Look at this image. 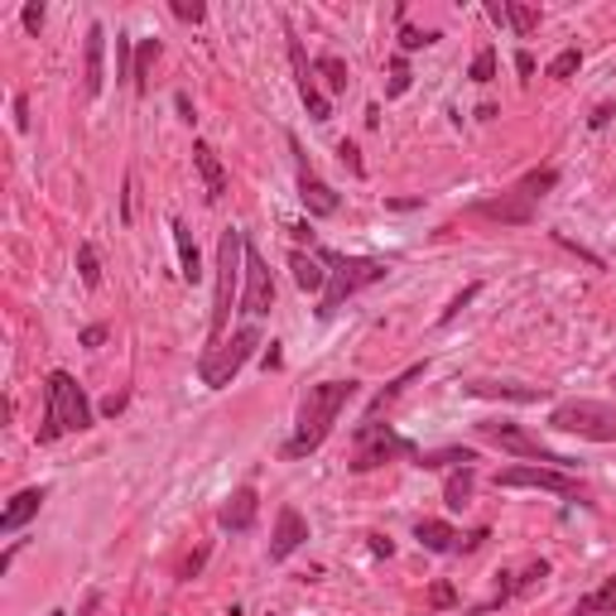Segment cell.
<instances>
[{
    "label": "cell",
    "instance_id": "10",
    "mask_svg": "<svg viewBox=\"0 0 616 616\" xmlns=\"http://www.w3.org/2000/svg\"><path fill=\"white\" fill-rule=\"evenodd\" d=\"M496 486H535V492H550V496H564V501H587L583 496V482L564 468H540V462H521V468H506L496 472Z\"/></svg>",
    "mask_w": 616,
    "mask_h": 616
},
{
    "label": "cell",
    "instance_id": "4",
    "mask_svg": "<svg viewBox=\"0 0 616 616\" xmlns=\"http://www.w3.org/2000/svg\"><path fill=\"white\" fill-rule=\"evenodd\" d=\"M92 429V404L82 386L68 371H53L44 386V424H39V443H59L63 433Z\"/></svg>",
    "mask_w": 616,
    "mask_h": 616
},
{
    "label": "cell",
    "instance_id": "27",
    "mask_svg": "<svg viewBox=\"0 0 616 616\" xmlns=\"http://www.w3.org/2000/svg\"><path fill=\"white\" fill-rule=\"evenodd\" d=\"M443 501L453 511H462L472 501V468H462V472H453V478H448V486H443Z\"/></svg>",
    "mask_w": 616,
    "mask_h": 616
},
{
    "label": "cell",
    "instance_id": "26",
    "mask_svg": "<svg viewBox=\"0 0 616 616\" xmlns=\"http://www.w3.org/2000/svg\"><path fill=\"white\" fill-rule=\"evenodd\" d=\"M154 59H160V39H145V44H140V53H135V78H131L135 92L150 88V68H154Z\"/></svg>",
    "mask_w": 616,
    "mask_h": 616
},
{
    "label": "cell",
    "instance_id": "39",
    "mask_svg": "<svg viewBox=\"0 0 616 616\" xmlns=\"http://www.w3.org/2000/svg\"><path fill=\"white\" fill-rule=\"evenodd\" d=\"M16 125H20V131H30V102H24V96L16 102Z\"/></svg>",
    "mask_w": 616,
    "mask_h": 616
},
{
    "label": "cell",
    "instance_id": "24",
    "mask_svg": "<svg viewBox=\"0 0 616 616\" xmlns=\"http://www.w3.org/2000/svg\"><path fill=\"white\" fill-rule=\"evenodd\" d=\"M414 462L419 468H472L478 453H472V448H443V453H419Z\"/></svg>",
    "mask_w": 616,
    "mask_h": 616
},
{
    "label": "cell",
    "instance_id": "11",
    "mask_svg": "<svg viewBox=\"0 0 616 616\" xmlns=\"http://www.w3.org/2000/svg\"><path fill=\"white\" fill-rule=\"evenodd\" d=\"M275 308V275L270 265H265V256L256 246H246V289H242V314L260 318Z\"/></svg>",
    "mask_w": 616,
    "mask_h": 616
},
{
    "label": "cell",
    "instance_id": "6",
    "mask_svg": "<svg viewBox=\"0 0 616 616\" xmlns=\"http://www.w3.org/2000/svg\"><path fill=\"white\" fill-rule=\"evenodd\" d=\"M550 429L578 433V439H593V443H616V404H607V400H564V404H554Z\"/></svg>",
    "mask_w": 616,
    "mask_h": 616
},
{
    "label": "cell",
    "instance_id": "5",
    "mask_svg": "<svg viewBox=\"0 0 616 616\" xmlns=\"http://www.w3.org/2000/svg\"><path fill=\"white\" fill-rule=\"evenodd\" d=\"M558 184V174L554 170H530L521 184H511L501 198H486V203H478L472 213L478 217H486V222H501V227H525L530 217H535V207H540V198L550 193Z\"/></svg>",
    "mask_w": 616,
    "mask_h": 616
},
{
    "label": "cell",
    "instance_id": "33",
    "mask_svg": "<svg viewBox=\"0 0 616 616\" xmlns=\"http://www.w3.org/2000/svg\"><path fill=\"white\" fill-rule=\"evenodd\" d=\"M472 299H478V285H468V289H462V294H458V299H453V304H448V308H443V324H453V318H458V314H462V308H468Z\"/></svg>",
    "mask_w": 616,
    "mask_h": 616
},
{
    "label": "cell",
    "instance_id": "42",
    "mask_svg": "<svg viewBox=\"0 0 616 616\" xmlns=\"http://www.w3.org/2000/svg\"><path fill=\"white\" fill-rule=\"evenodd\" d=\"M102 410H106V414H121V410H125V396H111V400L102 404Z\"/></svg>",
    "mask_w": 616,
    "mask_h": 616
},
{
    "label": "cell",
    "instance_id": "32",
    "mask_svg": "<svg viewBox=\"0 0 616 616\" xmlns=\"http://www.w3.org/2000/svg\"><path fill=\"white\" fill-rule=\"evenodd\" d=\"M492 78H496V53L482 49L478 59H472V82H492Z\"/></svg>",
    "mask_w": 616,
    "mask_h": 616
},
{
    "label": "cell",
    "instance_id": "29",
    "mask_svg": "<svg viewBox=\"0 0 616 616\" xmlns=\"http://www.w3.org/2000/svg\"><path fill=\"white\" fill-rule=\"evenodd\" d=\"M318 73H324L328 92H347V63H342V59H332V53H324V59H318Z\"/></svg>",
    "mask_w": 616,
    "mask_h": 616
},
{
    "label": "cell",
    "instance_id": "13",
    "mask_svg": "<svg viewBox=\"0 0 616 616\" xmlns=\"http://www.w3.org/2000/svg\"><path fill=\"white\" fill-rule=\"evenodd\" d=\"M289 63H294V78H299V96H304V106H308V116L314 121H332V102L324 92H318V82H314V68H308V59H304V44L294 39V30H289Z\"/></svg>",
    "mask_w": 616,
    "mask_h": 616
},
{
    "label": "cell",
    "instance_id": "25",
    "mask_svg": "<svg viewBox=\"0 0 616 616\" xmlns=\"http://www.w3.org/2000/svg\"><path fill=\"white\" fill-rule=\"evenodd\" d=\"M593 612H612L616 616V578H607L597 593H587L578 607H573V616H593Z\"/></svg>",
    "mask_w": 616,
    "mask_h": 616
},
{
    "label": "cell",
    "instance_id": "2",
    "mask_svg": "<svg viewBox=\"0 0 616 616\" xmlns=\"http://www.w3.org/2000/svg\"><path fill=\"white\" fill-rule=\"evenodd\" d=\"M242 279H246V236L227 227L217 242V289H213V318H207V352L222 347V332L232 324V304L242 299Z\"/></svg>",
    "mask_w": 616,
    "mask_h": 616
},
{
    "label": "cell",
    "instance_id": "28",
    "mask_svg": "<svg viewBox=\"0 0 616 616\" xmlns=\"http://www.w3.org/2000/svg\"><path fill=\"white\" fill-rule=\"evenodd\" d=\"M419 376H424V367H410V371H404V376H396V381H390V386L381 390V396H376V400H371V414H367V419H376V414H381V410H386V404H390V400H396V396H400V390H404V386H410V381H419Z\"/></svg>",
    "mask_w": 616,
    "mask_h": 616
},
{
    "label": "cell",
    "instance_id": "19",
    "mask_svg": "<svg viewBox=\"0 0 616 616\" xmlns=\"http://www.w3.org/2000/svg\"><path fill=\"white\" fill-rule=\"evenodd\" d=\"M414 540L424 544L429 554H458V550H462L458 530H453V525H443V521H419V525H414Z\"/></svg>",
    "mask_w": 616,
    "mask_h": 616
},
{
    "label": "cell",
    "instance_id": "36",
    "mask_svg": "<svg viewBox=\"0 0 616 616\" xmlns=\"http://www.w3.org/2000/svg\"><path fill=\"white\" fill-rule=\"evenodd\" d=\"M174 16H178V20H193V24H198V20L207 16V10L198 6V0H193V6H188V0H174Z\"/></svg>",
    "mask_w": 616,
    "mask_h": 616
},
{
    "label": "cell",
    "instance_id": "9",
    "mask_svg": "<svg viewBox=\"0 0 616 616\" xmlns=\"http://www.w3.org/2000/svg\"><path fill=\"white\" fill-rule=\"evenodd\" d=\"M390 458H419V448L410 439H400L390 424H376V419H367V424H357V453H352V472H371L381 468V462Z\"/></svg>",
    "mask_w": 616,
    "mask_h": 616
},
{
    "label": "cell",
    "instance_id": "23",
    "mask_svg": "<svg viewBox=\"0 0 616 616\" xmlns=\"http://www.w3.org/2000/svg\"><path fill=\"white\" fill-rule=\"evenodd\" d=\"M468 396H486V400H521V404H530V400H544V390H540V386H496V381H472V386H468Z\"/></svg>",
    "mask_w": 616,
    "mask_h": 616
},
{
    "label": "cell",
    "instance_id": "30",
    "mask_svg": "<svg viewBox=\"0 0 616 616\" xmlns=\"http://www.w3.org/2000/svg\"><path fill=\"white\" fill-rule=\"evenodd\" d=\"M78 270H82V285H88V289L102 285V270H96V250H92V242L78 246Z\"/></svg>",
    "mask_w": 616,
    "mask_h": 616
},
{
    "label": "cell",
    "instance_id": "31",
    "mask_svg": "<svg viewBox=\"0 0 616 616\" xmlns=\"http://www.w3.org/2000/svg\"><path fill=\"white\" fill-rule=\"evenodd\" d=\"M578 63H583V53H578V49H564V53H558V59L550 63V78H573V73H578Z\"/></svg>",
    "mask_w": 616,
    "mask_h": 616
},
{
    "label": "cell",
    "instance_id": "22",
    "mask_svg": "<svg viewBox=\"0 0 616 616\" xmlns=\"http://www.w3.org/2000/svg\"><path fill=\"white\" fill-rule=\"evenodd\" d=\"M492 16H496V20H511V30L521 34V39H525V34H535V30H540V20H544V16H540V6H521V0L492 6Z\"/></svg>",
    "mask_w": 616,
    "mask_h": 616
},
{
    "label": "cell",
    "instance_id": "38",
    "mask_svg": "<svg viewBox=\"0 0 616 616\" xmlns=\"http://www.w3.org/2000/svg\"><path fill=\"white\" fill-rule=\"evenodd\" d=\"M24 30L30 34L44 30V6H24Z\"/></svg>",
    "mask_w": 616,
    "mask_h": 616
},
{
    "label": "cell",
    "instance_id": "16",
    "mask_svg": "<svg viewBox=\"0 0 616 616\" xmlns=\"http://www.w3.org/2000/svg\"><path fill=\"white\" fill-rule=\"evenodd\" d=\"M44 501H49L44 486H24V492H16V496H10V506L0 511V530H6V535H16V530H20L24 521H34Z\"/></svg>",
    "mask_w": 616,
    "mask_h": 616
},
{
    "label": "cell",
    "instance_id": "37",
    "mask_svg": "<svg viewBox=\"0 0 616 616\" xmlns=\"http://www.w3.org/2000/svg\"><path fill=\"white\" fill-rule=\"evenodd\" d=\"M338 160H342L352 174H361V154H357V145H352V140H342V145H338Z\"/></svg>",
    "mask_w": 616,
    "mask_h": 616
},
{
    "label": "cell",
    "instance_id": "21",
    "mask_svg": "<svg viewBox=\"0 0 616 616\" xmlns=\"http://www.w3.org/2000/svg\"><path fill=\"white\" fill-rule=\"evenodd\" d=\"M170 232H174V246H178V265H184L178 275H184L188 285H198V279H203V256H198V246H193V232L178 217L170 222Z\"/></svg>",
    "mask_w": 616,
    "mask_h": 616
},
{
    "label": "cell",
    "instance_id": "7",
    "mask_svg": "<svg viewBox=\"0 0 616 616\" xmlns=\"http://www.w3.org/2000/svg\"><path fill=\"white\" fill-rule=\"evenodd\" d=\"M478 433L486 443H496L501 453H511V458H525V462H540V468H573V458H564V453H554L550 443L540 439V433H530V429H521V424H506V419H482L478 424Z\"/></svg>",
    "mask_w": 616,
    "mask_h": 616
},
{
    "label": "cell",
    "instance_id": "40",
    "mask_svg": "<svg viewBox=\"0 0 616 616\" xmlns=\"http://www.w3.org/2000/svg\"><path fill=\"white\" fill-rule=\"evenodd\" d=\"M106 342V328H88L82 332V347H102Z\"/></svg>",
    "mask_w": 616,
    "mask_h": 616
},
{
    "label": "cell",
    "instance_id": "17",
    "mask_svg": "<svg viewBox=\"0 0 616 616\" xmlns=\"http://www.w3.org/2000/svg\"><path fill=\"white\" fill-rule=\"evenodd\" d=\"M88 68H82V88H88V96H102V88H106V68H102V59H106V30L102 24H92L88 30Z\"/></svg>",
    "mask_w": 616,
    "mask_h": 616
},
{
    "label": "cell",
    "instance_id": "1",
    "mask_svg": "<svg viewBox=\"0 0 616 616\" xmlns=\"http://www.w3.org/2000/svg\"><path fill=\"white\" fill-rule=\"evenodd\" d=\"M357 381H324V386H308V396L299 404V424H294V439L279 448L285 458H308L318 453V448L328 443L332 424H338V414L347 410V404L357 400Z\"/></svg>",
    "mask_w": 616,
    "mask_h": 616
},
{
    "label": "cell",
    "instance_id": "12",
    "mask_svg": "<svg viewBox=\"0 0 616 616\" xmlns=\"http://www.w3.org/2000/svg\"><path fill=\"white\" fill-rule=\"evenodd\" d=\"M289 150H294V160H299V198H304V207H308V217H332V213L342 207V198H338V193H332L314 170H308V160L299 154V140H294V135H289Z\"/></svg>",
    "mask_w": 616,
    "mask_h": 616
},
{
    "label": "cell",
    "instance_id": "3",
    "mask_svg": "<svg viewBox=\"0 0 616 616\" xmlns=\"http://www.w3.org/2000/svg\"><path fill=\"white\" fill-rule=\"evenodd\" d=\"M318 260L328 265V289H324V299H318V308H314L318 318H332L347 299H352V294H361L367 285H381V279L390 275V265L371 260V256H338V250H318Z\"/></svg>",
    "mask_w": 616,
    "mask_h": 616
},
{
    "label": "cell",
    "instance_id": "20",
    "mask_svg": "<svg viewBox=\"0 0 616 616\" xmlns=\"http://www.w3.org/2000/svg\"><path fill=\"white\" fill-rule=\"evenodd\" d=\"M289 270H294V285H299L304 294H324L328 289V270H324V260H318V256H304V250H294Z\"/></svg>",
    "mask_w": 616,
    "mask_h": 616
},
{
    "label": "cell",
    "instance_id": "43",
    "mask_svg": "<svg viewBox=\"0 0 616 616\" xmlns=\"http://www.w3.org/2000/svg\"><path fill=\"white\" fill-rule=\"evenodd\" d=\"M49 616H68V612H49Z\"/></svg>",
    "mask_w": 616,
    "mask_h": 616
},
{
    "label": "cell",
    "instance_id": "18",
    "mask_svg": "<svg viewBox=\"0 0 616 616\" xmlns=\"http://www.w3.org/2000/svg\"><path fill=\"white\" fill-rule=\"evenodd\" d=\"M193 164H198V174H203V188H207V203H222L227 198V170H222V160H217V150L213 145H193Z\"/></svg>",
    "mask_w": 616,
    "mask_h": 616
},
{
    "label": "cell",
    "instance_id": "8",
    "mask_svg": "<svg viewBox=\"0 0 616 616\" xmlns=\"http://www.w3.org/2000/svg\"><path fill=\"white\" fill-rule=\"evenodd\" d=\"M256 347H260V328H256V324L236 328V332H232V342H222V347H213V352H203V361H198L203 386H213V390L232 386V376L246 367Z\"/></svg>",
    "mask_w": 616,
    "mask_h": 616
},
{
    "label": "cell",
    "instance_id": "41",
    "mask_svg": "<svg viewBox=\"0 0 616 616\" xmlns=\"http://www.w3.org/2000/svg\"><path fill=\"white\" fill-rule=\"evenodd\" d=\"M203 558H207V550H198V554H193V558H188V564H184V578H193V573H198V568H203Z\"/></svg>",
    "mask_w": 616,
    "mask_h": 616
},
{
    "label": "cell",
    "instance_id": "15",
    "mask_svg": "<svg viewBox=\"0 0 616 616\" xmlns=\"http://www.w3.org/2000/svg\"><path fill=\"white\" fill-rule=\"evenodd\" d=\"M256 511H260L256 486H236L232 501L217 511V525H222V530H232V535H246V530L256 525Z\"/></svg>",
    "mask_w": 616,
    "mask_h": 616
},
{
    "label": "cell",
    "instance_id": "34",
    "mask_svg": "<svg viewBox=\"0 0 616 616\" xmlns=\"http://www.w3.org/2000/svg\"><path fill=\"white\" fill-rule=\"evenodd\" d=\"M404 88H410V63L396 59V68H390V96H400Z\"/></svg>",
    "mask_w": 616,
    "mask_h": 616
},
{
    "label": "cell",
    "instance_id": "35",
    "mask_svg": "<svg viewBox=\"0 0 616 616\" xmlns=\"http://www.w3.org/2000/svg\"><path fill=\"white\" fill-rule=\"evenodd\" d=\"M424 44H433V34H419V30H410V24L400 30V49H404V53H410V49H424Z\"/></svg>",
    "mask_w": 616,
    "mask_h": 616
},
{
    "label": "cell",
    "instance_id": "14",
    "mask_svg": "<svg viewBox=\"0 0 616 616\" xmlns=\"http://www.w3.org/2000/svg\"><path fill=\"white\" fill-rule=\"evenodd\" d=\"M304 540H308L304 515L294 511V506H279V515H275V535H270V564H285V558L299 550Z\"/></svg>",
    "mask_w": 616,
    "mask_h": 616
}]
</instances>
